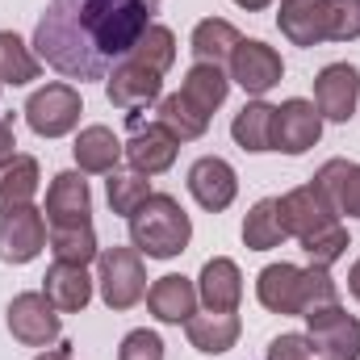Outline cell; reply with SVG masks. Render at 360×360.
<instances>
[{
  "mask_svg": "<svg viewBox=\"0 0 360 360\" xmlns=\"http://www.w3.org/2000/svg\"><path fill=\"white\" fill-rule=\"evenodd\" d=\"M155 13L160 0H51L34 25V55L68 80H105Z\"/></svg>",
  "mask_w": 360,
  "mask_h": 360,
  "instance_id": "6da1fadb",
  "label": "cell"
},
{
  "mask_svg": "<svg viewBox=\"0 0 360 360\" xmlns=\"http://www.w3.org/2000/svg\"><path fill=\"white\" fill-rule=\"evenodd\" d=\"M126 222H130V248H139L147 260H176L193 243V218L172 193H151Z\"/></svg>",
  "mask_w": 360,
  "mask_h": 360,
  "instance_id": "7a4b0ae2",
  "label": "cell"
},
{
  "mask_svg": "<svg viewBox=\"0 0 360 360\" xmlns=\"http://www.w3.org/2000/svg\"><path fill=\"white\" fill-rule=\"evenodd\" d=\"M96 289L109 310H134L147 297V269L139 248H101L96 256Z\"/></svg>",
  "mask_w": 360,
  "mask_h": 360,
  "instance_id": "3957f363",
  "label": "cell"
},
{
  "mask_svg": "<svg viewBox=\"0 0 360 360\" xmlns=\"http://www.w3.org/2000/svg\"><path fill=\"white\" fill-rule=\"evenodd\" d=\"M21 113H25V122H30V130H34L38 139H63V134H72V130L80 126L84 101H80V92L72 89V84L55 80V84H46V89L34 92Z\"/></svg>",
  "mask_w": 360,
  "mask_h": 360,
  "instance_id": "277c9868",
  "label": "cell"
},
{
  "mask_svg": "<svg viewBox=\"0 0 360 360\" xmlns=\"http://www.w3.org/2000/svg\"><path fill=\"white\" fill-rule=\"evenodd\" d=\"M306 340L319 360H360V319L344 306L306 314Z\"/></svg>",
  "mask_w": 360,
  "mask_h": 360,
  "instance_id": "5b68a950",
  "label": "cell"
},
{
  "mask_svg": "<svg viewBox=\"0 0 360 360\" xmlns=\"http://www.w3.org/2000/svg\"><path fill=\"white\" fill-rule=\"evenodd\" d=\"M8 331L25 348H51L63 335V314L46 302L42 289H30L8 302Z\"/></svg>",
  "mask_w": 360,
  "mask_h": 360,
  "instance_id": "8992f818",
  "label": "cell"
},
{
  "mask_svg": "<svg viewBox=\"0 0 360 360\" xmlns=\"http://www.w3.org/2000/svg\"><path fill=\"white\" fill-rule=\"evenodd\" d=\"M276 205H281L285 235H293L297 243H302V239H310V235H319V231H327L331 222H340V214H335L331 197L319 188V180L289 188L285 197H276Z\"/></svg>",
  "mask_w": 360,
  "mask_h": 360,
  "instance_id": "52a82bcc",
  "label": "cell"
},
{
  "mask_svg": "<svg viewBox=\"0 0 360 360\" xmlns=\"http://www.w3.org/2000/svg\"><path fill=\"white\" fill-rule=\"evenodd\" d=\"M323 139V113L306 96H289L272 113V151L285 155H306Z\"/></svg>",
  "mask_w": 360,
  "mask_h": 360,
  "instance_id": "ba28073f",
  "label": "cell"
},
{
  "mask_svg": "<svg viewBox=\"0 0 360 360\" xmlns=\"http://www.w3.org/2000/svg\"><path fill=\"white\" fill-rule=\"evenodd\" d=\"M226 68H231V84H239L248 96H269L281 84V76H285L281 55L272 51L269 42H260V38H243Z\"/></svg>",
  "mask_w": 360,
  "mask_h": 360,
  "instance_id": "9c48e42d",
  "label": "cell"
},
{
  "mask_svg": "<svg viewBox=\"0 0 360 360\" xmlns=\"http://www.w3.org/2000/svg\"><path fill=\"white\" fill-rule=\"evenodd\" d=\"M46 248V214L34 205H17L0 214V260L4 264H30Z\"/></svg>",
  "mask_w": 360,
  "mask_h": 360,
  "instance_id": "30bf717a",
  "label": "cell"
},
{
  "mask_svg": "<svg viewBox=\"0 0 360 360\" xmlns=\"http://www.w3.org/2000/svg\"><path fill=\"white\" fill-rule=\"evenodd\" d=\"M105 96H109V105H117L126 113L147 109V105H155L164 96V76L151 72V68H143L139 59H122L105 76Z\"/></svg>",
  "mask_w": 360,
  "mask_h": 360,
  "instance_id": "8fae6325",
  "label": "cell"
},
{
  "mask_svg": "<svg viewBox=\"0 0 360 360\" xmlns=\"http://www.w3.org/2000/svg\"><path fill=\"white\" fill-rule=\"evenodd\" d=\"M360 105V72L352 63H327L314 76V109L327 122H352Z\"/></svg>",
  "mask_w": 360,
  "mask_h": 360,
  "instance_id": "7c38bea8",
  "label": "cell"
},
{
  "mask_svg": "<svg viewBox=\"0 0 360 360\" xmlns=\"http://www.w3.org/2000/svg\"><path fill=\"white\" fill-rule=\"evenodd\" d=\"M188 193H193V201H197L201 210L222 214V210H231L235 197H239V176H235V168H231L222 155H201V160L188 168Z\"/></svg>",
  "mask_w": 360,
  "mask_h": 360,
  "instance_id": "4fadbf2b",
  "label": "cell"
},
{
  "mask_svg": "<svg viewBox=\"0 0 360 360\" xmlns=\"http://www.w3.org/2000/svg\"><path fill=\"white\" fill-rule=\"evenodd\" d=\"M46 226H89L92 222V193L84 172H59L46 188Z\"/></svg>",
  "mask_w": 360,
  "mask_h": 360,
  "instance_id": "5bb4252c",
  "label": "cell"
},
{
  "mask_svg": "<svg viewBox=\"0 0 360 360\" xmlns=\"http://www.w3.org/2000/svg\"><path fill=\"white\" fill-rule=\"evenodd\" d=\"M122 147H126V164H130L134 172H143V176L168 172L180 155V143L160 126V122L134 126V130H130V143H122Z\"/></svg>",
  "mask_w": 360,
  "mask_h": 360,
  "instance_id": "9a60e30c",
  "label": "cell"
},
{
  "mask_svg": "<svg viewBox=\"0 0 360 360\" xmlns=\"http://www.w3.org/2000/svg\"><path fill=\"white\" fill-rule=\"evenodd\" d=\"M197 302H205V310H239L243 302V272L231 256H214L201 264L197 276Z\"/></svg>",
  "mask_w": 360,
  "mask_h": 360,
  "instance_id": "2e32d148",
  "label": "cell"
},
{
  "mask_svg": "<svg viewBox=\"0 0 360 360\" xmlns=\"http://www.w3.org/2000/svg\"><path fill=\"white\" fill-rule=\"evenodd\" d=\"M256 297L269 314H297L302 319V269L281 260V264H269L256 276Z\"/></svg>",
  "mask_w": 360,
  "mask_h": 360,
  "instance_id": "e0dca14e",
  "label": "cell"
},
{
  "mask_svg": "<svg viewBox=\"0 0 360 360\" xmlns=\"http://www.w3.org/2000/svg\"><path fill=\"white\" fill-rule=\"evenodd\" d=\"M42 293H46V302H51L59 314H80L92 302V276H89V269H80V264L55 260V264L46 269V276H42Z\"/></svg>",
  "mask_w": 360,
  "mask_h": 360,
  "instance_id": "ac0fdd59",
  "label": "cell"
},
{
  "mask_svg": "<svg viewBox=\"0 0 360 360\" xmlns=\"http://www.w3.org/2000/svg\"><path fill=\"white\" fill-rule=\"evenodd\" d=\"M239 331H243V323H239L235 310H205V314H193V319L184 323L188 344H193L197 352H205V356L231 352V348L239 344Z\"/></svg>",
  "mask_w": 360,
  "mask_h": 360,
  "instance_id": "d6986e66",
  "label": "cell"
},
{
  "mask_svg": "<svg viewBox=\"0 0 360 360\" xmlns=\"http://www.w3.org/2000/svg\"><path fill=\"white\" fill-rule=\"evenodd\" d=\"M147 310L160 319V323H188L193 314H197V285L188 281V276H180V272H168V276H160L151 289H147Z\"/></svg>",
  "mask_w": 360,
  "mask_h": 360,
  "instance_id": "ffe728a7",
  "label": "cell"
},
{
  "mask_svg": "<svg viewBox=\"0 0 360 360\" xmlns=\"http://www.w3.org/2000/svg\"><path fill=\"white\" fill-rule=\"evenodd\" d=\"M72 155H76V168H80V172H89V176H109V172H117L126 147H122V139H117L109 126H84V130L76 134Z\"/></svg>",
  "mask_w": 360,
  "mask_h": 360,
  "instance_id": "44dd1931",
  "label": "cell"
},
{
  "mask_svg": "<svg viewBox=\"0 0 360 360\" xmlns=\"http://www.w3.org/2000/svg\"><path fill=\"white\" fill-rule=\"evenodd\" d=\"M276 25H281V34H285L293 46H319V42H327L323 0H281Z\"/></svg>",
  "mask_w": 360,
  "mask_h": 360,
  "instance_id": "7402d4cb",
  "label": "cell"
},
{
  "mask_svg": "<svg viewBox=\"0 0 360 360\" xmlns=\"http://www.w3.org/2000/svg\"><path fill=\"white\" fill-rule=\"evenodd\" d=\"M239 42H243V34H239L226 17H205V21H197V25H193V38H188L197 63H214V68L231 63V55H235Z\"/></svg>",
  "mask_w": 360,
  "mask_h": 360,
  "instance_id": "603a6c76",
  "label": "cell"
},
{
  "mask_svg": "<svg viewBox=\"0 0 360 360\" xmlns=\"http://www.w3.org/2000/svg\"><path fill=\"white\" fill-rule=\"evenodd\" d=\"M272 113H276V105H269L264 96H252V101L235 113L231 139H235L243 151H252V155L272 151Z\"/></svg>",
  "mask_w": 360,
  "mask_h": 360,
  "instance_id": "cb8c5ba5",
  "label": "cell"
},
{
  "mask_svg": "<svg viewBox=\"0 0 360 360\" xmlns=\"http://www.w3.org/2000/svg\"><path fill=\"white\" fill-rule=\"evenodd\" d=\"M314 180H319V188L331 197L335 214L360 218V164H352V160H327Z\"/></svg>",
  "mask_w": 360,
  "mask_h": 360,
  "instance_id": "d4e9b609",
  "label": "cell"
},
{
  "mask_svg": "<svg viewBox=\"0 0 360 360\" xmlns=\"http://www.w3.org/2000/svg\"><path fill=\"white\" fill-rule=\"evenodd\" d=\"M155 122L176 139V143H193L210 130V113H201L184 92H168L155 101Z\"/></svg>",
  "mask_w": 360,
  "mask_h": 360,
  "instance_id": "484cf974",
  "label": "cell"
},
{
  "mask_svg": "<svg viewBox=\"0 0 360 360\" xmlns=\"http://www.w3.org/2000/svg\"><path fill=\"white\" fill-rule=\"evenodd\" d=\"M42 184V168L34 155H13L0 164V214L17 210V205H30L34 193Z\"/></svg>",
  "mask_w": 360,
  "mask_h": 360,
  "instance_id": "4316f807",
  "label": "cell"
},
{
  "mask_svg": "<svg viewBox=\"0 0 360 360\" xmlns=\"http://www.w3.org/2000/svg\"><path fill=\"white\" fill-rule=\"evenodd\" d=\"M180 92H184L201 113H214V109H222L226 96H231V76H226L222 68H214V63H193V68L184 72Z\"/></svg>",
  "mask_w": 360,
  "mask_h": 360,
  "instance_id": "83f0119b",
  "label": "cell"
},
{
  "mask_svg": "<svg viewBox=\"0 0 360 360\" xmlns=\"http://www.w3.org/2000/svg\"><path fill=\"white\" fill-rule=\"evenodd\" d=\"M281 239H285L281 205H276V197H260L243 218V248L248 252H272V248H281Z\"/></svg>",
  "mask_w": 360,
  "mask_h": 360,
  "instance_id": "f1b7e54d",
  "label": "cell"
},
{
  "mask_svg": "<svg viewBox=\"0 0 360 360\" xmlns=\"http://www.w3.org/2000/svg\"><path fill=\"white\" fill-rule=\"evenodd\" d=\"M42 76V59L34 55V46H25L13 30H0V84H30Z\"/></svg>",
  "mask_w": 360,
  "mask_h": 360,
  "instance_id": "f546056e",
  "label": "cell"
},
{
  "mask_svg": "<svg viewBox=\"0 0 360 360\" xmlns=\"http://www.w3.org/2000/svg\"><path fill=\"white\" fill-rule=\"evenodd\" d=\"M46 239H51L55 260H63V264H80V269H89L92 260L101 256V243H96L92 222L89 226H46Z\"/></svg>",
  "mask_w": 360,
  "mask_h": 360,
  "instance_id": "4dcf8cb0",
  "label": "cell"
},
{
  "mask_svg": "<svg viewBox=\"0 0 360 360\" xmlns=\"http://www.w3.org/2000/svg\"><path fill=\"white\" fill-rule=\"evenodd\" d=\"M126 59H139L143 68H151V72H160V76H164V72L176 63V34H172L168 25L151 21V25H147V34L134 42V51H130Z\"/></svg>",
  "mask_w": 360,
  "mask_h": 360,
  "instance_id": "1f68e13d",
  "label": "cell"
},
{
  "mask_svg": "<svg viewBox=\"0 0 360 360\" xmlns=\"http://www.w3.org/2000/svg\"><path fill=\"white\" fill-rule=\"evenodd\" d=\"M105 193H109V210L122 214V218H130L151 197V180L143 176V172H134V168H117L105 180Z\"/></svg>",
  "mask_w": 360,
  "mask_h": 360,
  "instance_id": "d6a6232c",
  "label": "cell"
},
{
  "mask_svg": "<svg viewBox=\"0 0 360 360\" xmlns=\"http://www.w3.org/2000/svg\"><path fill=\"white\" fill-rule=\"evenodd\" d=\"M348 248H352V239H348V226H344V222H331L327 231L302 239V252H306L310 264H319V269H331L335 260H344Z\"/></svg>",
  "mask_w": 360,
  "mask_h": 360,
  "instance_id": "836d02e7",
  "label": "cell"
},
{
  "mask_svg": "<svg viewBox=\"0 0 360 360\" xmlns=\"http://www.w3.org/2000/svg\"><path fill=\"white\" fill-rule=\"evenodd\" d=\"M327 306H340V285H335L331 269H319V264L302 269V319L314 310H327Z\"/></svg>",
  "mask_w": 360,
  "mask_h": 360,
  "instance_id": "e575fe53",
  "label": "cell"
},
{
  "mask_svg": "<svg viewBox=\"0 0 360 360\" xmlns=\"http://www.w3.org/2000/svg\"><path fill=\"white\" fill-rule=\"evenodd\" d=\"M327 42H356L360 38V0H323Z\"/></svg>",
  "mask_w": 360,
  "mask_h": 360,
  "instance_id": "d590c367",
  "label": "cell"
},
{
  "mask_svg": "<svg viewBox=\"0 0 360 360\" xmlns=\"http://www.w3.org/2000/svg\"><path fill=\"white\" fill-rule=\"evenodd\" d=\"M117 360H164V340L155 331L139 327L117 344Z\"/></svg>",
  "mask_w": 360,
  "mask_h": 360,
  "instance_id": "8d00e7d4",
  "label": "cell"
},
{
  "mask_svg": "<svg viewBox=\"0 0 360 360\" xmlns=\"http://www.w3.org/2000/svg\"><path fill=\"white\" fill-rule=\"evenodd\" d=\"M264 360H314V348H310L306 335L285 331V335H276V340L269 344V356Z\"/></svg>",
  "mask_w": 360,
  "mask_h": 360,
  "instance_id": "74e56055",
  "label": "cell"
},
{
  "mask_svg": "<svg viewBox=\"0 0 360 360\" xmlns=\"http://www.w3.org/2000/svg\"><path fill=\"white\" fill-rule=\"evenodd\" d=\"M13 147H17V134H13V117H0V164L17 155Z\"/></svg>",
  "mask_w": 360,
  "mask_h": 360,
  "instance_id": "f35d334b",
  "label": "cell"
},
{
  "mask_svg": "<svg viewBox=\"0 0 360 360\" xmlns=\"http://www.w3.org/2000/svg\"><path fill=\"white\" fill-rule=\"evenodd\" d=\"M34 360H76V356H72V348H68V344H59V348H46V352H38Z\"/></svg>",
  "mask_w": 360,
  "mask_h": 360,
  "instance_id": "ab89813d",
  "label": "cell"
},
{
  "mask_svg": "<svg viewBox=\"0 0 360 360\" xmlns=\"http://www.w3.org/2000/svg\"><path fill=\"white\" fill-rule=\"evenodd\" d=\"M348 293H352V297L360 302V260L352 264V269H348Z\"/></svg>",
  "mask_w": 360,
  "mask_h": 360,
  "instance_id": "60d3db41",
  "label": "cell"
},
{
  "mask_svg": "<svg viewBox=\"0 0 360 360\" xmlns=\"http://www.w3.org/2000/svg\"><path fill=\"white\" fill-rule=\"evenodd\" d=\"M235 4H239V8H248V13H260L264 4H272V0H235Z\"/></svg>",
  "mask_w": 360,
  "mask_h": 360,
  "instance_id": "b9f144b4",
  "label": "cell"
},
{
  "mask_svg": "<svg viewBox=\"0 0 360 360\" xmlns=\"http://www.w3.org/2000/svg\"><path fill=\"white\" fill-rule=\"evenodd\" d=\"M0 89H4V84H0Z\"/></svg>",
  "mask_w": 360,
  "mask_h": 360,
  "instance_id": "7bdbcfd3",
  "label": "cell"
},
{
  "mask_svg": "<svg viewBox=\"0 0 360 360\" xmlns=\"http://www.w3.org/2000/svg\"><path fill=\"white\" fill-rule=\"evenodd\" d=\"M314 360H319V356H314Z\"/></svg>",
  "mask_w": 360,
  "mask_h": 360,
  "instance_id": "ee69618b",
  "label": "cell"
}]
</instances>
